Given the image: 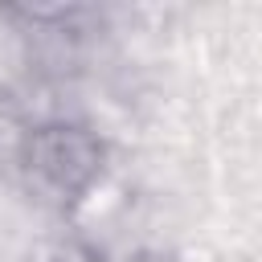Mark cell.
Masks as SVG:
<instances>
[{"label": "cell", "instance_id": "obj_2", "mask_svg": "<svg viewBox=\"0 0 262 262\" xmlns=\"http://www.w3.org/2000/svg\"><path fill=\"white\" fill-rule=\"evenodd\" d=\"M33 115L25 106V98L8 86H0V180L16 176L20 168V156H25V143L33 135Z\"/></svg>", "mask_w": 262, "mask_h": 262}, {"label": "cell", "instance_id": "obj_1", "mask_svg": "<svg viewBox=\"0 0 262 262\" xmlns=\"http://www.w3.org/2000/svg\"><path fill=\"white\" fill-rule=\"evenodd\" d=\"M111 143L106 135L78 115H49L33 123L16 180L20 188L53 217H74L106 180Z\"/></svg>", "mask_w": 262, "mask_h": 262}, {"label": "cell", "instance_id": "obj_3", "mask_svg": "<svg viewBox=\"0 0 262 262\" xmlns=\"http://www.w3.org/2000/svg\"><path fill=\"white\" fill-rule=\"evenodd\" d=\"M25 262H111V254H106L94 237H86V233H78V229H61V233L41 237V242L25 254Z\"/></svg>", "mask_w": 262, "mask_h": 262}]
</instances>
